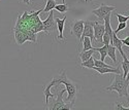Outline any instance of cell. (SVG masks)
Returning <instances> with one entry per match:
<instances>
[{
	"label": "cell",
	"instance_id": "e0dca14e",
	"mask_svg": "<svg viewBox=\"0 0 129 110\" xmlns=\"http://www.w3.org/2000/svg\"><path fill=\"white\" fill-rule=\"evenodd\" d=\"M56 0H47V4H46V7L42 9V13H50L51 10H53L55 8V5H56Z\"/></svg>",
	"mask_w": 129,
	"mask_h": 110
},
{
	"label": "cell",
	"instance_id": "7c38bea8",
	"mask_svg": "<svg viewBox=\"0 0 129 110\" xmlns=\"http://www.w3.org/2000/svg\"><path fill=\"white\" fill-rule=\"evenodd\" d=\"M93 70H96L98 73H100V74H107V73H119V74H121V71H120V68H119V66H118L117 68H106V67H94L92 68Z\"/></svg>",
	"mask_w": 129,
	"mask_h": 110
},
{
	"label": "cell",
	"instance_id": "5bb4252c",
	"mask_svg": "<svg viewBox=\"0 0 129 110\" xmlns=\"http://www.w3.org/2000/svg\"><path fill=\"white\" fill-rule=\"evenodd\" d=\"M116 50H117V48H116L114 45H112V44H109V45H107V56H109V57L113 60L114 63H117Z\"/></svg>",
	"mask_w": 129,
	"mask_h": 110
},
{
	"label": "cell",
	"instance_id": "8992f818",
	"mask_svg": "<svg viewBox=\"0 0 129 110\" xmlns=\"http://www.w3.org/2000/svg\"><path fill=\"white\" fill-rule=\"evenodd\" d=\"M42 25H44V31L45 32H53L57 29V24H56V21L54 20V12L51 10L50 14H49V17L42 21Z\"/></svg>",
	"mask_w": 129,
	"mask_h": 110
},
{
	"label": "cell",
	"instance_id": "9a60e30c",
	"mask_svg": "<svg viewBox=\"0 0 129 110\" xmlns=\"http://www.w3.org/2000/svg\"><path fill=\"white\" fill-rule=\"evenodd\" d=\"M82 43H83V50H88V49H91L93 48L92 46V40L90 39V37H84L82 39Z\"/></svg>",
	"mask_w": 129,
	"mask_h": 110
},
{
	"label": "cell",
	"instance_id": "30bf717a",
	"mask_svg": "<svg viewBox=\"0 0 129 110\" xmlns=\"http://www.w3.org/2000/svg\"><path fill=\"white\" fill-rule=\"evenodd\" d=\"M66 16L64 17L63 19H59V18H56L55 21H56V24H57V29H58V39L59 40H63L65 42V37L63 36V32H64V26H65V22H66Z\"/></svg>",
	"mask_w": 129,
	"mask_h": 110
},
{
	"label": "cell",
	"instance_id": "ba28073f",
	"mask_svg": "<svg viewBox=\"0 0 129 110\" xmlns=\"http://www.w3.org/2000/svg\"><path fill=\"white\" fill-rule=\"evenodd\" d=\"M84 22L83 20H76L72 22V24L70 26V30H71V34L76 36L79 40L82 36V33L84 30Z\"/></svg>",
	"mask_w": 129,
	"mask_h": 110
},
{
	"label": "cell",
	"instance_id": "7a4b0ae2",
	"mask_svg": "<svg viewBox=\"0 0 129 110\" xmlns=\"http://www.w3.org/2000/svg\"><path fill=\"white\" fill-rule=\"evenodd\" d=\"M128 86H129V80L123 77V74H119L116 73L115 74V79L113 81V83L107 86L105 91L107 92H117L119 95V98L122 97H129L128 95Z\"/></svg>",
	"mask_w": 129,
	"mask_h": 110
},
{
	"label": "cell",
	"instance_id": "7402d4cb",
	"mask_svg": "<svg viewBox=\"0 0 129 110\" xmlns=\"http://www.w3.org/2000/svg\"><path fill=\"white\" fill-rule=\"evenodd\" d=\"M111 37H110V35L107 34L106 32H104V34H103V37H102V41H103V44H105V45H109V44H111Z\"/></svg>",
	"mask_w": 129,
	"mask_h": 110
},
{
	"label": "cell",
	"instance_id": "83f0119b",
	"mask_svg": "<svg viewBox=\"0 0 129 110\" xmlns=\"http://www.w3.org/2000/svg\"><path fill=\"white\" fill-rule=\"evenodd\" d=\"M83 1H84V2H87V1H88V0H83Z\"/></svg>",
	"mask_w": 129,
	"mask_h": 110
},
{
	"label": "cell",
	"instance_id": "4316f807",
	"mask_svg": "<svg viewBox=\"0 0 129 110\" xmlns=\"http://www.w3.org/2000/svg\"><path fill=\"white\" fill-rule=\"evenodd\" d=\"M62 3H65V0H62Z\"/></svg>",
	"mask_w": 129,
	"mask_h": 110
},
{
	"label": "cell",
	"instance_id": "44dd1931",
	"mask_svg": "<svg viewBox=\"0 0 129 110\" xmlns=\"http://www.w3.org/2000/svg\"><path fill=\"white\" fill-rule=\"evenodd\" d=\"M115 16L117 17L118 22H119V23H126V22L129 20L128 16H124V15H121V14H116Z\"/></svg>",
	"mask_w": 129,
	"mask_h": 110
},
{
	"label": "cell",
	"instance_id": "ac0fdd59",
	"mask_svg": "<svg viewBox=\"0 0 129 110\" xmlns=\"http://www.w3.org/2000/svg\"><path fill=\"white\" fill-rule=\"evenodd\" d=\"M121 65H122V68H123V77L126 78L127 73L129 71V60L127 59V56L123 57V62Z\"/></svg>",
	"mask_w": 129,
	"mask_h": 110
},
{
	"label": "cell",
	"instance_id": "f1b7e54d",
	"mask_svg": "<svg viewBox=\"0 0 129 110\" xmlns=\"http://www.w3.org/2000/svg\"><path fill=\"white\" fill-rule=\"evenodd\" d=\"M128 17H129V16H128Z\"/></svg>",
	"mask_w": 129,
	"mask_h": 110
},
{
	"label": "cell",
	"instance_id": "ffe728a7",
	"mask_svg": "<svg viewBox=\"0 0 129 110\" xmlns=\"http://www.w3.org/2000/svg\"><path fill=\"white\" fill-rule=\"evenodd\" d=\"M54 9H56V10H58L59 13H62V14H65V13H67L68 12V6H67V4H65V3H62V4H56L55 5V8Z\"/></svg>",
	"mask_w": 129,
	"mask_h": 110
},
{
	"label": "cell",
	"instance_id": "484cf974",
	"mask_svg": "<svg viewBox=\"0 0 129 110\" xmlns=\"http://www.w3.org/2000/svg\"><path fill=\"white\" fill-rule=\"evenodd\" d=\"M127 101H128V103H129V97H127ZM126 110H129V106L127 107V109Z\"/></svg>",
	"mask_w": 129,
	"mask_h": 110
},
{
	"label": "cell",
	"instance_id": "277c9868",
	"mask_svg": "<svg viewBox=\"0 0 129 110\" xmlns=\"http://www.w3.org/2000/svg\"><path fill=\"white\" fill-rule=\"evenodd\" d=\"M116 9H117L116 6H111V5H106L104 3H101L97 8L92 10V14L95 15L100 21H103L107 15H110L112 12H114Z\"/></svg>",
	"mask_w": 129,
	"mask_h": 110
},
{
	"label": "cell",
	"instance_id": "d6986e66",
	"mask_svg": "<svg viewBox=\"0 0 129 110\" xmlns=\"http://www.w3.org/2000/svg\"><path fill=\"white\" fill-rule=\"evenodd\" d=\"M81 66L83 68H89V69H92L94 67V56H92L90 59H88L87 61L85 62H82Z\"/></svg>",
	"mask_w": 129,
	"mask_h": 110
},
{
	"label": "cell",
	"instance_id": "5b68a950",
	"mask_svg": "<svg viewBox=\"0 0 129 110\" xmlns=\"http://www.w3.org/2000/svg\"><path fill=\"white\" fill-rule=\"evenodd\" d=\"M90 37L92 42H95L94 38V28H93V22L92 21H85L84 22V30L82 33V36L80 38V43H82V39L84 37Z\"/></svg>",
	"mask_w": 129,
	"mask_h": 110
},
{
	"label": "cell",
	"instance_id": "52a82bcc",
	"mask_svg": "<svg viewBox=\"0 0 129 110\" xmlns=\"http://www.w3.org/2000/svg\"><path fill=\"white\" fill-rule=\"evenodd\" d=\"M93 28H94V38H95V42L97 43H102V37L105 32V28L103 24H100L99 22H93Z\"/></svg>",
	"mask_w": 129,
	"mask_h": 110
},
{
	"label": "cell",
	"instance_id": "cb8c5ba5",
	"mask_svg": "<svg viewBox=\"0 0 129 110\" xmlns=\"http://www.w3.org/2000/svg\"><path fill=\"white\" fill-rule=\"evenodd\" d=\"M121 40H122L123 45H126V46H128V47H129V36H127L126 38H124V39H121Z\"/></svg>",
	"mask_w": 129,
	"mask_h": 110
},
{
	"label": "cell",
	"instance_id": "3957f363",
	"mask_svg": "<svg viewBox=\"0 0 129 110\" xmlns=\"http://www.w3.org/2000/svg\"><path fill=\"white\" fill-rule=\"evenodd\" d=\"M66 92V89L64 87V89H61L57 92V99H56V101L53 103L52 107H49L48 109L50 110H63V109H65V110H70L73 108V105H71L70 103L69 104H66L65 102L63 101V94Z\"/></svg>",
	"mask_w": 129,
	"mask_h": 110
},
{
	"label": "cell",
	"instance_id": "2e32d148",
	"mask_svg": "<svg viewBox=\"0 0 129 110\" xmlns=\"http://www.w3.org/2000/svg\"><path fill=\"white\" fill-rule=\"evenodd\" d=\"M95 51H98L100 53V60L104 61V59L107 57V45H103L102 47H94Z\"/></svg>",
	"mask_w": 129,
	"mask_h": 110
},
{
	"label": "cell",
	"instance_id": "4fadbf2b",
	"mask_svg": "<svg viewBox=\"0 0 129 110\" xmlns=\"http://www.w3.org/2000/svg\"><path fill=\"white\" fill-rule=\"evenodd\" d=\"M94 52H95V49L93 47V48L88 49V50H83V52L80 53L79 57H80V59H81L82 62H85V61H87L88 59H90L93 56V54H94Z\"/></svg>",
	"mask_w": 129,
	"mask_h": 110
},
{
	"label": "cell",
	"instance_id": "d4e9b609",
	"mask_svg": "<svg viewBox=\"0 0 129 110\" xmlns=\"http://www.w3.org/2000/svg\"><path fill=\"white\" fill-rule=\"evenodd\" d=\"M22 1H23V3H26V4H29V3H30V1H31V0H22Z\"/></svg>",
	"mask_w": 129,
	"mask_h": 110
},
{
	"label": "cell",
	"instance_id": "603a6c76",
	"mask_svg": "<svg viewBox=\"0 0 129 110\" xmlns=\"http://www.w3.org/2000/svg\"><path fill=\"white\" fill-rule=\"evenodd\" d=\"M126 27H127V22H126V23H119V24H118V27H117V29H116L114 32H115V33H119L120 31L124 30Z\"/></svg>",
	"mask_w": 129,
	"mask_h": 110
},
{
	"label": "cell",
	"instance_id": "9c48e42d",
	"mask_svg": "<svg viewBox=\"0 0 129 110\" xmlns=\"http://www.w3.org/2000/svg\"><path fill=\"white\" fill-rule=\"evenodd\" d=\"M57 84H59L58 83V79H57V77H54L52 79V81L49 82L47 84V86H45L44 94H45V97H46V108H48V106H49V100H50V98H54V97H55V95L51 93V89H52L53 86L57 85Z\"/></svg>",
	"mask_w": 129,
	"mask_h": 110
},
{
	"label": "cell",
	"instance_id": "8fae6325",
	"mask_svg": "<svg viewBox=\"0 0 129 110\" xmlns=\"http://www.w3.org/2000/svg\"><path fill=\"white\" fill-rule=\"evenodd\" d=\"M112 45H114L118 50L120 51L121 56L122 57H126V53L124 52L123 50V43H122V40L117 36V33L114 32V37H113V41H112Z\"/></svg>",
	"mask_w": 129,
	"mask_h": 110
},
{
	"label": "cell",
	"instance_id": "6da1fadb",
	"mask_svg": "<svg viewBox=\"0 0 129 110\" xmlns=\"http://www.w3.org/2000/svg\"><path fill=\"white\" fill-rule=\"evenodd\" d=\"M58 79V83L59 84H64L65 85L66 92L68 93L67 98L65 99V102L70 103L71 105H74L76 103V99L78 96V93L80 91V85L78 83H76L74 81L70 80L67 76H66V70L64 69L60 72L59 76H56Z\"/></svg>",
	"mask_w": 129,
	"mask_h": 110
}]
</instances>
